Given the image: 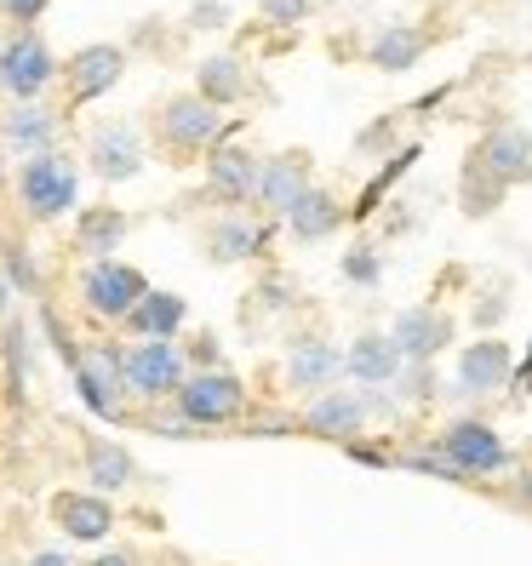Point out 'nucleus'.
Returning a JSON list of instances; mask_svg holds the SVG:
<instances>
[{"instance_id":"45","label":"nucleus","mask_w":532,"mask_h":566,"mask_svg":"<svg viewBox=\"0 0 532 566\" xmlns=\"http://www.w3.org/2000/svg\"><path fill=\"white\" fill-rule=\"evenodd\" d=\"M510 395H532V338H526V349H515V384H510Z\"/></svg>"},{"instance_id":"36","label":"nucleus","mask_w":532,"mask_h":566,"mask_svg":"<svg viewBox=\"0 0 532 566\" xmlns=\"http://www.w3.org/2000/svg\"><path fill=\"white\" fill-rule=\"evenodd\" d=\"M436 395H441V384H436V366H401V378L389 384V401L401 407V412H407V407H429Z\"/></svg>"},{"instance_id":"28","label":"nucleus","mask_w":532,"mask_h":566,"mask_svg":"<svg viewBox=\"0 0 532 566\" xmlns=\"http://www.w3.org/2000/svg\"><path fill=\"white\" fill-rule=\"evenodd\" d=\"M0 366H7V395L23 407L29 384H35V326L23 315H7V326H0Z\"/></svg>"},{"instance_id":"38","label":"nucleus","mask_w":532,"mask_h":566,"mask_svg":"<svg viewBox=\"0 0 532 566\" xmlns=\"http://www.w3.org/2000/svg\"><path fill=\"white\" fill-rule=\"evenodd\" d=\"M138 423L149 429V436H160V441H201V429H195L178 407H149Z\"/></svg>"},{"instance_id":"30","label":"nucleus","mask_w":532,"mask_h":566,"mask_svg":"<svg viewBox=\"0 0 532 566\" xmlns=\"http://www.w3.org/2000/svg\"><path fill=\"white\" fill-rule=\"evenodd\" d=\"M0 275H7V286H12L18 297H41V292H46V270H41L35 247L18 241V235L0 241Z\"/></svg>"},{"instance_id":"20","label":"nucleus","mask_w":532,"mask_h":566,"mask_svg":"<svg viewBox=\"0 0 532 566\" xmlns=\"http://www.w3.org/2000/svg\"><path fill=\"white\" fill-rule=\"evenodd\" d=\"M81 475L92 492H104V497H121L138 486V458H132L115 436H97V429H81Z\"/></svg>"},{"instance_id":"9","label":"nucleus","mask_w":532,"mask_h":566,"mask_svg":"<svg viewBox=\"0 0 532 566\" xmlns=\"http://www.w3.org/2000/svg\"><path fill=\"white\" fill-rule=\"evenodd\" d=\"M86 172L97 184H132V178H144V166H149V144H144V126L138 120H92L86 126Z\"/></svg>"},{"instance_id":"51","label":"nucleus","mask_w":532,"mask_h":566,"mask_svg":"<svg viewBox=\"0 0 532 566\" xmlns=\"http://www.w3.org/2000/svg\"><path fill=\"white\" fill-rule=\"evenodd\" d=\"M0 46H7V35H0Z\"/></svg>"},{"instance_id":"27","label":"nucleus","mask_w":532,"mask_h":566,"mask_svg":"<svg viewBox=\"0 0 532 566\" xmlns=\"http://www.w3.org/2000/svg\"><path fill=\"white\" fill-rule=\"evenodd\" d=\"M189 326V297L184 292H166V286H149L144 304L126 315V338H184Z\"/></svg>"},{"instance_id":"44","label":"nucleus","mask_w":532,"mask_h":566,"mask_svg":"<svg viewBox=\"0 0 532 566\" xmlns=\"http://www.w3.org/2000/svg\"><path fill=\"white\" fill-rule=\"evenodd\" d=\"M401 120H407V109H395V115H384V120H373L367 132H361V149H378V144H389L395 132H401Z\"/></svg>"},{"instance_id":"19","label":"nucleus","mask_w":532,"mask_h":566,"mask_svg":"<svg viewBox=\"0 0 532 566\" xmlns=\"http://www.w3.org/2000/svg\"><path fill=\"white\" fill-rule=\"evenodd\" d=\"M315 184V160L310 149H281V155H263V178H258V201L252 212L281 223L298 201H304V189Z\"/></svg>"},{"instance_id":"37","label":"nucleus","mask_w":532,"mask_h":566,"mask_svg":"<svg viewBox=\"0 0 532 566\" xmlns=\"http://www.w3.org/2000/svg\"><path fill=\"white\" fill-rule=\"evenodd\" d=\"M504 315H510V292H504V286H481L476 304H470V326L481 332V338H498Z\"/></svg>"},{"instance_id":"33","label":"nucleus","mask_w":532,"mask_h":566,"mask_svg":"<svg viewBox=\"0 0 532 566\" xmlns=\"http://www.w3.org/2000/svg\"><path fill=\"white\" fill-rule=\"evenodd\" d=\"M395 470H418V475H429V481H452V486H463V475L441 458V447L429 441V436H418V441H407V447H395Z\"/></svg>"},{"instance_id":"8","label":"nucleus","mask_w":532,"mask_h":566,"mask_svg":"<svg viewBox=\"0 0 532 566\" xmlns=\"http://www.w3.org/2000/svg\"><path fill=\"white\" fill-rule=\"evenodd\" d=\"M58 81H63V63L41 29H12L7 46H0V97L7 104H41Z\"/></svg>"},{"instance_id":"26","label":"nucleus","mask_w":532,"mask_h":566,"mask_svg":"<svg viewBox=\"0 0 532 566\" xmlns=\"http://www.w3.org/2000/svg\"><path fill=\"white\" fill-rule=\"evenodd\" d=\"M132 235V218L126 207H109V201H97V207H81L75 212V258L97 263V258H115Z\"/></svg>"},{"instance_id":"50","label":"nucleus","mask_w":532,"mask_h":566,"mask_svg":"<svg viewBox=\"0 0 532 566\" xmlns=\"http://www.w3.org/2000/svg\"><path fill=\"white\" fill-rule=\"evenodd\" d=\"M0 184H7V149H0Z\"/></svg>"},{"instance_id":"2","label":"nucleus","mask_w":532,"mask_h":566,"mask_svg":"<svg viewBox=\"0 0 532 566\" xmlns=\"http://www.w3.org/2000/svg\"><path fill=\"white\" fill-rule=\"evenodd\" d=\"M223 138H236V126H229L223 109H212L201 92H173L155 104V144L166 155H212Z\"/></svg>"},{"instance_id":"1","label":"nucleus","mask_w":532,"mask_h":566,"mask_svg":"<svg viewBox=\"0 0 532 566\" xmlns=\"http://www.w3.org/2000/svg\"><path fill=\"white\" fill-rule=\"evenodd\" d=\"M429 441H436L441 458L463 475V486H481V481H498V475L515 470V447L504 441V429H498L492 418H481V412L447 418Z\"/></svg>"},{"instance_id":"17","label":"nucleus","mask_w":532,"mask_h":566,"mask_svg":"<svg viewBox=\"0 0 532 566\" xmlns=\"http://www.w3.org/2000/svg\"><path fill=\"white\" fill-rule=\"evenodd\" d=\"M52 526L63 532V544H109V532H115V497L104 492H92V486H63L52 492V504H46Z\"/></svg>"},{"instance_id":"14","label":"nucleus","mask_w":532,"mask_h":566,"mask_svg":"<svg viewBox=\"0 0 532 566\" xmlns=\"http://www.w3.org/2000/svg\"><path fill=\"white\" fill-rule=\"evenodd\" d=\"M275 229H281V223L258 218V212H218V218L201 229V258L212 263V270H236V263H258L263 252H270Z\"/></svg>"},{"instance_id":"48","label":"nucleus","mask_w":532,"mask_h":566,"mask_svg":"<svg viewBox=\"0 0 532 566\" xmlns=\"http://www.w3.org/2000/svg\"><path fill=\"white\" fill-rule=\"evenodd\" d=\"M29 566H75V560H70V549H35Z\"/></svg>"},{"instance_id":"3","label":"nucleus","mask_w":532,"mask_h":566,"mask_svg":"<svg viewBox=\"0 0 532 566\" xmlns=\"http://www.w3.org/2000/svg\"><path fill=\"white\" fill-rule=\"evenodd\" d=\"M75 378V401L97 418V423H132V395H126V344L92 338L81 349V360L70 366Z\"/></svg>"},{"instance_id":"6","label":"nucleus","mask_w":532,"mask_h":566,"mask_svg":"<svg viewBox=\"0 0 532 566\" xmlns=\"http://www.w3.org/2000/svg\"><path fill=\"white\" fill-rule=\"evenodd\" d=\"M189 378L184 338H132L126 344V395L138 407H173Z\"/></svg>"},{"instance_id":"32","label":"nucleus","mask_w":532,"mask_h":566,"mask_svg":"<svg viewBox=\"0 0 532 566\" xmlns=\"http://www.w3.org/2000/svg\"><path fill=\"white\" fill-rule=\"evenodd\" d=\"M338 275L355 292H378L384 286V252H378V241H350L344 258H338Z\"/></svg>"},{"instance_id":"5","label":"nucleus","mask_w":532,"mask_h":566,"mask_svg":"<svg viewBox=\"0 0 532 566\" xmlns=\"http://www.w3.org/2000/svg\"><path fill=\"white\" fill-rule=\"evenodd\" d=\"M173 407L201 429V436H212V429H241L252 418V389H247L241 373L218 366V373H189L184 389L173 395Z\"/></svg>"},{"instance_id":"11","label":"nucleus","mask_w":532,"mask_h":566,"mask_svg":"<svg viewBox=\"0 0 532 566\" xmlns=\"http://www.w3.org/2000/svg\"><path fill=\"white\" fill-rule=\"evenodd\" d=\"M384 332H389V344L401 349L407 366H436L458 344V321L441 304H401Z\"/></svg>"},{"instance_id":"31","label":"nucleus","mask_w":532,"mask_h":566,"mask_svg":"<svg viewBox=\"0 0 532 566\" xmlns=\"http://www.w3.org/2000/svg\"><path fill=\"white\" fill-rule=\"evenodd\" d=\"M504 195H510V189L498 184L481 160H463V172H458V207H463V212H470V218H487V212L504 207Z\"/></svg>"},{"instance_id":"13","label":"nucleus","mask_w":532,"mask_h":566,"mask_svg":"<svg viewBox=\"0 0 532 566\" xmlns=\"http://www.w3.org/2000/svg\"><path fill=\"white\" fill-rule=\"evenodd\" d=\"M126 46L115 41H92V46H75L63 57V104L70 109H86L97 97H109L121 81H126Z\"/></svg>"},{"instance_id":"21","label":"nucleus","mask_w":532,"mask_h":566,"mask_svg":"<svg viewBox=\"0 0 532 566\" xmlns=\"http://www.w3.org/2000/svg\"><path fill=\"white\" fill-rule=\"evenodd\" d=\"M470 160H481L504 189H521L532 178V132L515 126V120H498L492 132H481V144H476Z\"/></svg>"},{"instance_id":"34","label":"nucleus","mask_w":532,"mask_h":566,"mask_svg":"<svg viewBox=\"0 0 532 566\" xmlns=\"http://www.w3.org/2000/svg\"><path fill=\"white\" fill-rule=\"evenodd\" d=\"M247 297H252V310H258V315H292L304 292H298V281H292L286 270H270V275H263Z\"/></svg>"},{"instance_id":"23","label":"nucleus","mask_w":532,"mask_h":566,"mask_svg":"<svg viewBox=\"0 0 532 566\" xmlns=\"http://www.w3.org/2000/svg\"><path fill=\"white\" fill-rule=\"evenodd\" d=\"M401 366L407 360L389 344V332H355L344 344V384H355V389H389L401 378Z\"/></svg>"},{"instance_id":"49","label":"nucleus","mask_w":532,"mask_h":566,"mask_svg":"<svg viewBox=\"0 0 532 566\" xmlns=\"http://www.w3.org/2000/svg\"><path fill=\"white\" fill-rule=\"evenodd\" d=\"M12 297H18V292L7 286V275H0V326H7V315H18V310H12Z\"/></svg>"},{"instance_id":"43","label":"nucleus","mask_w":532,"mask_h":566,"mask_svg":"<svg viewBox=\"0 0 532 566\" xmlns=\"http://www.w3.org/2000/svg\"><path fill=\"white\" fill-rule=\"evenodd\" d=\"M46 7H52V0H0V18H12L18 29H35L46 18Z\"/></svg>"},{"instance_id":"12","label":"nucleus","mask_w":532,"mask_h":566,"mask_svg":"<svg viewBox=\"0 0 532 566\" xmlns=\"http://www.w3.org/2000/svg\"><path fill=\"white\" fill-rule=\"evenodd\" d=\"M373 418H378L373 389H355V384H338V389H326V395L298 407V429H310V436H321V441H338V447L367 436Z\"/></svg>"},{"instance_id":"25","label":"nucleus","mask_w":532,"mask_h":566,"mask_svg":"<svg viewBox=\"0 0 532 566\" xmlns=\"http://www.w3.org/2000/svg\"><path fill=\"white\" fill-rule=\"evenodd\" d=\"M189 92H201L212 109H236L252 97V70H247V57L236 52H207L201 63H195V86Z\"/></svg>"},{"instance_id":"22","label":"nucleus","mask_w":532,"mask_h":566,"mask_svg":"<svg viewBox=\"0 0 532 566\" xmlns=\"http://www.w3.org/2000/svg\"><path fill=\"white\" fill-rule=\"evenodd\" d=\"M344 223H350V207H344V195L326 189V184H310L304 201H298V207L281 218V229H286L298 247H321V241L338 235Z\"/></svg>"},{"instance_id":"46","label":"nucleus","mask_w":532,"mask_h":566,"mask_svg":"<svg viewBox=\"0 0 532 566\" xmlns=\"http://www.w3.org/2000/svg\"><path fill=\"white\" fill-rule=\"evenodd\" d=\"M86 566H144V555L138 549H97Z\"/></svg>"},{"instance_id":"24","label":"nucleus","mask_w":532,"mask_h":566,"mask_svg":"<svg viewBox=\"0 0 532 566\" xmlns=\"http://www.w3.org/2000/svg\"><path fill=\"white\" fill-rule=\"evenodd\" d=\"M424 52H429V29L395 18V23H378V29H373L367 70H378V75H407V70H418V63H424Z\"/></svg>"},{"instance_id":"18","label":"nucleus","mask_w":532,"mask_h":566,"mask_svg":"<svg viewBox=\"0 0 532 566\" xmlns=\"http://www.w3.org/2000/svg\"><path fill=\"white\" fill-rule=\"evenodd\" d=\"M63 109H52L46 97L41 104H7L0 109V149L18 155V160H35V155H58L63 149Z\"/></svg>"},{"instance_id":"16","label":"nucleus","mask_w":532,"mask_h":566,"mask_svg":"<svg viewBox=\"0 0 532 566\" xmlns=\"http://www.w3.org/2000/svg\"><path fill=\"white\" fill-rule=\"evenodd\" d=\"M207 195L223 212H247L258 201V178H263V155H252L241 138H223L207 160H201Z\"/></svg>"},{"instance_id":"40","label":"nucleus","mask_w":532,"mask_h":566,"mask_svg":"<svg viewBox=\"0 0 532 566\" xmlns=\"http://www.w3.org/2000/svg\"><path fill=\"white\" fill-rule=\"evenodd\" d=\"M184 355H189V373H218L223 366V338L207 326V332H195V338L184 344Z\"/></svg>"},{"instance_id":"29","label":"nucleus","mask_w":532,"mask_h":566,"mask_svg":"<svg viewBox=\"0 0 532 566\" xmlns=\"http://www.w3.org/2000/svg\"><path fill=\"white\" fill-rule=\"evenodd\" d=\"M418 155H424V144H418V138H413V144H401V149H389V155H384V166L373 172V184L361 189V201L350 207V218H373V212L384 207V195H389V189L401 184V178L413 172V166H418Z\"/></svg>"},{"instance_id":"35","label":"nucleus","mask_w":532,"mask_h":566,"mask_svg":"<svg viewBox=\"0 0 532 566\" xmlns=\"http://www.w3.org/2000/svg\"><path fill=\"white\" fill-rule=\"evenodd\" d=\"M35 326H41V338H46V349L63 360V366H75L81 360V338H75V332H70V321H63V310L58 304H46V297H41V310H35Z\"/></svg>"},{"instance_id":"41","label":"nucleus","mask_w":532,"mask_h":566,"mask_svg":"<svg viewBox=\"0 0 532 566\" xmlns=\"http://www.w3.org/2000/svg\"><path fill=\"white\" fill-rule=\"evenodd\" d=\"M258 12H263V23H275V29H298V23L315 18V0H258Z\"/></svg>"},{"instance_id":"47","label":"nucleus","mask_w":532,"mask_h":566,"mask_svg":"<svg viewBox=\"0 0 532 566\" xmlns=\"http://www.w3.org/2000/svg\"><path fill=\"white\" fill-rule=\"evenodd\" d=\"M510 497H515L521 510H532V470H521V475L510 481Z\"/></svg>"},{"instance_id":"42","label":"nucleus","mask_w":532,"mask_h":566,"mask_svg":"<svg viewBox=\"0 0 532 566\" xmlns=\"http://www.w3.org/2000/svg\"><path fill=\"white\" fill-rule=\"evenodd\" d=\"M344 458L350 463H367V470H395V447H384V441H344Z\"/></svg>"},{"instance_id":"10","label":"nucleus","mask_w":532,"mask_h":566,"mask_svg":"<svg viewBox=\"0 0 532 566\" xmlns=\"http://www.w3.org/2000/svg\"><path fill=\"white\" fill-rule=\"evenodd\" d=\"M338 384H344V344H332L326 332H292L281 355V389L298 401H315Z\"/></svg>"},{"instance_id":"7","label":"nucleus","mask_w":532,"mask_h":566,"mask_svg":"<svg viewBox=\"0 0 532 566\" xmlns=\"http://www.w3.org/2000/svg\"><path fill=\"white\" fill-rule=\"evenodd\" d=\"M144 292H149V275L138 270V263H126V258H97V263H86L81 281H75L81 310L97 326H126V315L144 304Z\"/></svg>"},{"instance_id":"39","label":"nucleus","mask_w":532,"mask_h":566,"mask_svg":"<svg viewBox=\"0 0 532 566\" xmlns=\"http://www.w3.org/2000/svg\"><path fill=\"white\" fill-rule=\"evenodd\" d=\"M229 0H195V7L184 12V29H195V35H218V29H229Z\"/></svg>"},{"instance_id":"4","label":"nucleus","mask_w":532,"mask_h":566,"mask_svg":"<svg viewBox=\"0 0 532 566\" xmlns=\"http://www.w3.org/2000/svg\"><path fill=\"white\" fill-rule=\"evenodd\" d=\"M18 207L29 223H63L81 212V166L75 155H35L18 160Z\"/></svg>"},{"instance_id":"15","label":"nucleus","mask_w":532,"mask_h":566,"mask_svg":"<svg viewBox=\"0 0 532 566\" xmlns=\"http://www.w3.org/2000/svg\"><path fill=\"white\" fill-rule=\"evenodd\" d=\"M510 384H515V344L476 338L458 349V366H452L458 401H492V395H510Z\"/></svg>"}]
</instances>
